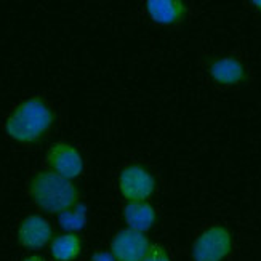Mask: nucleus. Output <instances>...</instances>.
<instances>
[{"mask_svg": "<svg viewBox=\"0 0 261 261\" xmlns=\"http://www.w3.org/2000/svg\"><path fill=\"white\" fill-rule=\"evenodd\" d=\"M55 119L50 106L40 98H31L18 105L5 122L10 138L18 143H34L42 138Z\"/></svg>", "mask_w": 261, "mask_h": 261, "instance_id": "f257e3e1", "label": "nucleus"}, {"mask_svg": "<svg viewBox=\"0 0 261 261\" xmlns=\"http://www.w3.org/2000/svg\"><path fill=\"white\" fill-rule=\"evenodd\" d=\"M29 194L37 205L48 213H63L79 202V191L71 183L53 172H37L29 181Z\"/></svg>", "mask_w": 261, "mask_h": 261, "instance_id": "f03ea898", "label": "nucleus"}, {"mask_svg": "<svg viewBox=\"0 0 261 261\" xmlns=\"http://www.w3.org/2000/svg\"><path fill=\"white\" fill-rule=\"evenodd\" d=\"M232 250V239L229 231L223 226L203 231L192 247L194 261H221Z\"/></svg>", "mask_w": 261, "mask_h": 261, "instance_id": "7ed1b4c3", "label": "nucleus"}, {"mask_svg": "<svg viewBox=\"0 0 261 261\" xmlns=\"http://www.w3.org/2000/svg\"><path fill=\"white\" fill-rule=\"evenodd\" d=\"M120 194L128 202H146L154 194V176L143 165H128L119 176Z\"/></svg>", "mask_w": 261, "mask_h": 261, "instance_id": "20e7f679", "label": "nucleus"}, {"mask_svg": "<svg viewBox=\"0 0 261 261\" xmlns=\"http://www.w3.org/2000/svg\"><path fill=\"white\" fill-rule=\"evenodd\" d=\"M47 164L51 172L66 179L77 178L84 172V159L74 146L67 143H55L48 149Z\"/></svg>", "mask_w": 261, "mask_h": 261, "instance_id": "39448f33", "label": "nucleus"}, {"mask_svg": "<svg viewBox=\"0 0 261 261\" xmlns=\"http://www.w3.org/2000/svg\"><path fill=\"white\" fill-rule=\"evenodd\" d=\"M151 247L149 239L130 228L119 231L111 242V255L116 261H141Z\"/></svg>", "mask_w": 261, "mask_h": 261, "instance_id": "423d86ee", "label": "nucleus"}, {"mask_svg": "<svg viewBox=\"0 0 261 261\" xmlns=\"http://www.w3.org/2000/svg\"><path fill=\"white\" fill-rule=\"evenodd\" d=\"M51 236L50 223L39 215H31L19 224L18 242L26 248H42L51 241Z\"/></svg>", "mask_w": 261, "mask_h": 261, "instance_id": "0eeeda50", "label": "nucleus"}, {"mask_svg": "<svg viewBox=\"0 0 261 261\" xmlns=\"http://www.w3.org/2000/svg\"><path fill=\"white\" fill-rule=\"evenodd\" d=\"M146 11L159 24H176L186 15V7L179 0H147Z\"/></svg>", "mask_w": 261, "mask_h": 261, "instance_id": "6e6552de", "label": "nucleus"}, {"mask_svg": "<svg viewBox=\"0 0 261 261\" xmlns=\"http://www.w3.org/2000/svg\"><path fill=\"white\" fill-rule=\"evenodd\" d=\"M123 215H125V221L128 224V228L143 234L146 231H149L152 228V224L155 223V212L146 202H128Z\"/></svg>", "mask_w": 261, "mask_h": 261, "instance_id": "1a4fd4ad", "label": "nucleus"}, {"mask_svg": "<svg viewBox=\"0 0 261 261\" xmlns=\"http://www.w3.org/2000/svg\"><path fill=\"white\" fill-rule=\"evenodd\" d=\"M210 74L215 81L223 85L239 84L245 75L242 64L234 58H223L215 61L210 67Z\"/></svg>", "mask_w": 261, "mask_h": 261, "instance_id": "9d476101", "label": "nucleus"}, {"mask_svg": "<svg viewBox=\"0 0 261 261\" xmlns=\"http://www.w3.org/2000/svg\"><path fill=\"white\" fill-rule=\"evenodd\" d=\"M82 250L81 237L75 234H61L51 241V255L56 261H72Z\"/></svg>", "mask_w": 261, "mask_h": 261, "instance_id": "9b49d317", "label": "nucleus"}, {"mask_svg": "<svg viewBox=\"0 0 261 261\" xmlns=\"http://www.w3.org/2000/svg\"><path fill=\"white\" fill-rule=\"evenodd\" d=\"M87 223L85 205H74L72 208L60 213V224L66 231H79Z\"/></svg>", "mask_w": 261, "mask_h": 261, "instance_id": "f8f14e48", "label": "nucleus"}, {"mask_svg": "<svg viewBox=\"0 0 261 261\" xmlns=\"http://www.w3.org/2000/svg\"><path fill=\"white\" fill-rule=\"evenodd\" d=\"M141 261H172L167 253V250L159 244H151L149 250L144 255V258Z\"/></svg>", "mask_w": 261, "mask_h": 261, "instance_id": "ddd939ff", "label": "nucleus"}, {"mask_svg": "<svg viewBox=\"0 0 261 261\" xmlns=\"http://www.w3.org/2000/svg\"><path fill=\"white\" fill-rule=\"evenodd\" d=\"M92 261H116L114 256H112L111 253H106V252H98L93 255Z\"/></svg>", "mask_w": 261, "mask_h": 261, "instance_id": "4468645a", "label": "nucleus"}, {"mask_svg": "<svg viewBox=\"0 0 261 261\" xmlns=\"http://www.w3.org/2000/svg\"><path fill=\"white\" fill-rule=\"evenodd\" d=\"M22 261H45L42 256H39V255H34V256H28L26 259H22Z\"/></svg>", "mask_w": 261, "mask_h": 261, "instance_id": "2eb2a0df", "label": "nucleus"}, {"mask_svg": "<svg viewBox=\"0 0 261 261\" xmlns=\"http://www.w3.org/2000/svg\"><path fill=\"white\" fill-rule=\"evenodd\" d=\"M253 4H255V5H256L259 10H261V0H256V2H253Z\"/></svg>", "mask_w": 261, "mask_h": 261, "instance_id": "dca6fc26", "label": "nucleus"}]
</instances>
